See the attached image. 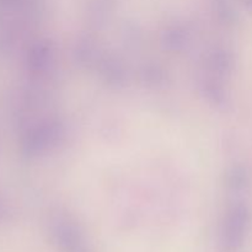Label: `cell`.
I'll return each mask as SVG.
<instances>
[{
  "label": "cell",
  "instance_id": "obj_1",
  "mask_svg": "<svg viewBox=\"0 0 252 252\" xmlns=\"http://www.w3.org/2000/svg\"><path fill=\"white\" fill-rule=\"evenodd\" d=\"M52 240L61 252H90L83 234L69 223L54 224Z\"/></svg>",
  "mask_w": 252,
  "mask_h": 252
},
{
  "label": "cell",
  "instance_id": "obj_2",
  "mask_svg": "<svg viewBox=\"0 0 252 252\" xmlns=\"http://www.w3.org/2000/svg\"><path fill=\"white\" fill-rule=\"evenodd\" d=\"M250 224V216L245 207H238L229 217L224 233V243L230 250H236L243 245Z\"/></svg>",
  "mask_w": 252,
  "mask_h": 252
}]
</instances>
